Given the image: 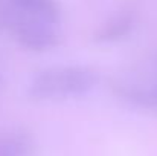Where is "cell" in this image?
<instances>
[{
    "instance_id": "obj_1",
    "label": "cell",
    "mask_w": 157,
    "mask_h": 156,
    "mask_svg": "<svg viewBox=\"0 0 157 156\" xmlns=\"http://www.w3.org/2000/svg\"><path fill=\"white\" fill-rule=\"evenodd\" d=\"M98 83V74L87 66H55L40 70L28 86V95L40 101L76 98L89 94Z\"/></svg>"
},
{
    "instance_id": "obj_2",
    "label": "cell",
    "mask_w": 157,
    "mask_h": 156,
    "mask_svg": "<svg viewBox=\"0 0 157 156\" xmlns=\"http://www.w3.org/2000/svg\"><path fill=\"white\" fill-rule=\"evenodd\" d=\"M53 26L55 25L26 15L9 22V28L18 45L34 52L51 51L59 45V34Z\"/></svg>"
},
{
    "instance_id": "obj_3",
    "label": "cell",
    "mask_w": 157,
    "mask_h": 156,
    "mask_svg": "<svg viewBox=\"0 0 157 156\" xmlns=\"http://www.w3.org/2000/svg\"><path fill=\"white\" fill-rule=\"evenodd\" d=\"M136 17L131 11H122L113 17H110L107 22L102 23V26L98 28L95 32V42L98 43H116L122 38L128 37L131 31L134 29Z\"/></svg>"
},
{
    "instance_id": "obj_4",
    "label": "cell",
    "mask_w": 157,
    "mask_h": 156,
    "mask_svg": "<svg viewBox=\"0 0 157 156\" xmlns=\"http://www.w3.org/2000/svg\"><path fill=\"white\" fill-rule=\"evenodd\" d=\"M18 12L26 17L56 25L61 18V8L56 0H11Z\"/></svg>"
},
{
    "instance_id": "obj_5",
    "label": "cell",
    "mask_w": 157,
    "mask_h": 156,
    "mask_svg": "<svg viewBox=\"0 0 157 156\" xmlns=\"http://www.w3.org/2000/svg\"><path fill=\"white\" fill-rule=\"evenodd\" d=\"M34 141L28 133L14 132L0 136V156H32Z\"/></svg>"
}]
</instances>
